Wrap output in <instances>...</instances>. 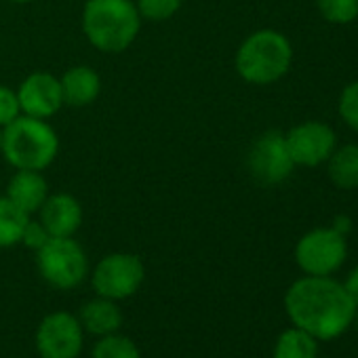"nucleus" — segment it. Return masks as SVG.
Segmentation results:
<instances>
[{"instance_id": "1", "label": "nucleus", "mask_w": 358, "mask_h": 358, "mask_svg": "<svg viewBox=\"0 0 358 358\" xmlns=\"http://www.w3.org/2000/svg\"><path fill=\"white\" fill-rule=\"evenodd\" d=\"M285 312L293 327L310 333L318 341L341 337L354 322L356 303L343 282L331 276L297 278L285 293Z\"/></svg>"}, {"instance_id": "2", "label": "nucleus", "mask_w": 358, "mask_h": 358, "mask_svg": "<svg viewBox=\"0 0 358 358\" xmlns=\"http://www.w3.org/2000/svg\"><path fill=\"white\" fill-rule=\"evenodd\" d=\"M141 15L133 0H87L83 34L101 53H122L139 36Z\"/></svg>"}, {"instance_id": "3", "label": "nucleus", "mask_w": 358, "mask_h": 358, "mask_svg": "<svg viewBox=\"0 0 358 358\" xmlns=\"http://www.w3.org/2000/svg\"><path fill=\"white\" fill-rule=\"evenodd\" d=\"M293 64V47L289 38L272 28L257 30L249 34L234 57L238 76L257 87L278 83Z\"/></svg>"}, {"instance_id": "4", "label": "nucleus", "mask_w": 358, "mask_h": 358, "mask_svg": "<svg viewBox=\"0 0 358 358\" xmlns=\"http://www.w3.org/2000/svg\"><path fill=\"white\" fill-rule=\"evenodd\" d=\"M59 152L57 131L43 118L20 114L3 129V156L15 169L45 171Z\"/></svg>"}, {"instance_id": "5", "label": "nucleus", "mask_w": 358, "mask_h": 358, "mask_svg": "<svg viewBox=\"0 0 358 358\" xmlns=\"http://www.w3.org/2000/svg\"><path fill=\"white\" fill-rule=\"evenodd\" d=\"M36 266L41 276L59 291L76 289L89 276V257L74 236L51 238L36 251Z\"/></svg>"}, {"instance_id": "6", "label": "nucleus", "mask_w": 358, "mask_h": 358, "mask_svg": "<svg viewBox=\"0 0 358 358\" xmlns=\"http://www.w3.org/2000/svg\"><path fill=\"white\" fill-rule=\"evenodd\" d=\"M348 257V241L335 228H314L295 245V264L308 276H331Z\"/></svg>"}, {"instance_id": "7", "label": "nucleus", "mask_w": 358, "mask_h": 358, "mask_svg": "<svg viewBox=\"0 0 358 358\" xmlns=\"http://www.w3.org/2000/svg\"><path fill=\"white\" fill-rule=\"evenodd\" d=\"M145 278L143 262L133 253H110L97 262L91 272V285L95 295L122 301L133 297Z\"/></svg>"}, {"instance_id": "8", "label": "nucleus", "mask_w": 358, "mask_h": 358, "mask_svg": "<svg viewBox=\"0 0 358 358\" xmlns=\"http://www.w3.org/2000/svg\"><path fill=\"white\" fill-rule=\"evenodd\" d=\"M34 339L41 358H78L85 345V329L78 316L59 310L41 320Z\"/></svg>"}, {"instance_id": "9", "label": "nucleus", "mask_w": 358, "mask_h": 358, "mask_svg": "<svg viewBox=\"0 0 358 358\" xmlns=\"http://www.w3.org/2000/svg\"><path fill=\"white\" fill-rule=\"evenodd\" d=\"M247 166L251 175L264 186L282 184L295 169V162L285 141V133L274 129L262 133L247 154Z\"/></svg>"}, {"instance_id": "10", "label": "nucleus", "mask_w": 358, "mask_h": 358, "mask_svg": "<svg viewBox=\"0 0 358 358\" xmlns=\"http://www.w3.org/2000/svg\"><path fill=\"white\" fill-rule=\"evenodd\" d=\"M285 141L295 166H318L329 160L337 148V135L331 124L306 120L285 133Z\"/></svg>"}, {"instance_id": "11", "label": "nucleus", "mask_w": 358, "mask_h": 358, "mask_svg": "<svg viewBox=\"0 0 358 358\" xmlns=\"http://www.w3.org/2000/svg\"><path fill=\"white\" fill-rule=\"evenodd\" d=\"M17 99L22 114L47 120L55 116L64 106L59 78L53 76L51 72L28 74L17 89Z\"/></svg>"}, {"instance_id": "12", "label": "nucleus", "mask_w": 358, "mask_h": 358, "mask_svg": "<svg viewBox=\"0 0 358 358\" xmlns=\"http://www.w3.org/2000/svg\"><path fill=\"white\" fill-rule=\"evenodd\" d=\"M41 224L53 238H68L74 236L83 226V205L72 194L59 192L49 194L45 205L38 211Z\"/></svg>"}, {"instance_id": "13", "label": "nucleus", "mask_w": 358, "mask_h": 358, "mask_svg": "<svg viewBox=\"0 0 358 358\" xmlns=\"http://www.w3.org/2000/svg\"><path fill=\"white\" fill-rule=\"evenodd\" d=\"M5 196L13 205H17L24 213L34 215L41 211L45 201L49 199V184H47L43 171L17 169L15 175L9 179Z\"/></svg>"}, {"instance_id": "14", "label": "nucleus", "mask_w": 358, "mask_h": 358, "mask_svg": "<svg viewBox=\"0 0 358 358\" xmlns=\"http://www.w3.org/2000/svg\"><path fill=\"white\" fill-rule=\"evenodd\" d=\"M64 106L87 108L97 101L101 93V78L91 66H72L59 78Z\"/></svg>"}, {"instance_id": "15", "label": "nucleus", "mask_w": 358, "mask_h": 358, "mask_svg": "<svg viewBox=\"0 0 358 358\" xmlns=\"http://www.w3.org/2000/svg\"><path fill=\"white\" fill-rule=\"evenodd\" d=\"M78 320H80V324H83V329L87 333L103 337V335H112V333L120 331V327H122V310H120L118 301L97 295L95 299L87 301L80 308Z\"/></svg>"}, {"instance_id": "16", "label": "nucleus", "mask_w": 358, "mask_h": 358, "mask_svg": "<svg viewBox=\"0 0 358 358\" xmlns=\"http://www.w3.org/2000/svg\"><path fill=\"white\" fill-rule=\"evenodd\" d=\"M327 175L339 190L358 188V143H345L335 148L327 160Z\"/></svg>"}, {"instance_id": "17", "label": "nucleus", "mask_w": 358, "mask_h": 358, "mask_svg": "<svg viewBox=\"0 0 358 358\" xmlns=\"http://www.w3.org/2000/svg\"><path fill=\"white\" fill-rule=\"evenodd\" d=\"M272 358H318V339L297 327H289L278 335Z\"/></svg>"}, {"instance_id": "18", "label": "nucleus", "mask_w": 358, "mask_h": 358, "mask_svg": "<svg viewBox=\"0 0 358 358\" xmlns=\"http://www.w3.org/2000/svg\"><path fill=\"white\" fill-rule=\"evenodd\" d=\"M32 215L24 213L7 196H0V249H9L22 243L24 228Z\"/></svg>"}, {"instance_id": "19", "label": "nucleus", "mask_w": 358, "mask_h": 358, "mask_svg": "<svg viewBox=\"0 0 358 358\" xmlns=\"http://www.w3.org/2000/svg\"><path fill=\"white\" fill-rule=\"evenodd\" d=\"M91 358H141V352L131 337L112 333L99 337V341L93 345Z\"/></svg>"}, {"instance_id": "20", "label": "nucleus", "mask_w": 358, "mask_h": 358, "mask_svg": "<svg viewBox=\"0 0 358 358\" xmlns=\"http://www.w3.org/2000/svg\"><path fill=\"white\" fill-rule=\"evenodd\" d=\"M318 13L333 26H345L358 20V0H316Z\"/></svg>"}, {"instance_id": "21", "label": "nucleus", "mask_w": 358, "mask_h": 358, "mask_svg": "<svg viewBox=\"0 0 358 358\" xmlns=\"http://www.w3.org/2000/svg\"><path fill=\"white\" fill-rule=\"evenodd\" d=\"M182 3L184 0H137L135 7H137L141 20L160 24V22L171 20L179 9H182Z\"/></svg>"}, {"instance_id": "22", "label": "nucleus", "mask_w": 358, "mask_h": 358, "mask_svg": "<svg viewBox=\"0 0 358 358\" xmlns=\"http://www.w3.org/2000/svg\"><path fill=\"white\" fill-rule=\"evenodd\" d=\"M337 112L339 118L358 133V80L348 83L341 93H339V101H337Z\"/></svg>"}, {"instance_id": "23", "label": "nucleus", "mask_w": 358, "mask_h": 358, "mask_svg": "<svg viewBox=\"0 0 358 358\" xmlns=\"http://www.w3.org/2000/svg\"><path fill=\"white\" fill-rule=\"evenodd\" d=\"M20 114H22V108H20L17 91L7 85H0V129L11 124Z\"/></svg>"}, {"instance_id": "24", "label": "nucleus", "mask_w": 358, "mask_h": 358, "mask_svg": "<svg viewBox=\"0 0 358 358\" xmlns=\"http://www.w3.org/2000/svg\"><path fill=\"white\" fill-rule=\"evenodd\" d=\"M51 238H53V236H51V234L47 232V228L41 224V220L34 222V220L30 217L28 224H26V228H24V234H22V245L28 247V249H32V251H41Z\"/></svg>"}, {"instance_id": "25", "label": "nucleus", "mask_w": 358, "mask_h": 358, "mask_svg": "<svg viewBox=\"0 0 358 358\" xmlns=\"http://www.w3.org/2000/svg\"><path fill=\"white\" fill-rule=\"evenodd\" d=\"M343 287H345L348 295L352 297V301H354L356 308H358V266H354V268L350 270V274H348Z\"/></svg>"}, {"instance_id": "26", "label": "nucleus", "mask_w": 358, "mask_h": 358, "mask_svg": "<svg viewBox=\"0 0 358 358\" xmlns=\"http://www.w3.org/2000/svg\"><path fill=\"white\" fill-rule=\"evenodd\" d=\"M331 228H335V230H337L339 234L348 236V234H350V230H352V220H350L348 215H337Z\"/></svg>"}, {"instance_id": "27", "label": "nucleus", "mask_w": 358, "mask_h": 358, "mask_svg": "<svg viewBox=\"0 0 358 358\" xmlns=\"http://www.w3.org/2000/svg\"><path fill=\"white\" fill-rule=\"evenodd\" d=\"M9 3H15V5H28L32 0H9Z\"/></svg>"}, {"instance_id": "28", "label": "nucleus", "mask_w": 358, "mask_h": 358, "mask_svg": "<svg viewBox=\"0 0 358 358\" xmlns=\"http://www.w3.org/2000/svg\"><path fill=\"white\" fill-rule=\"evenodd\" d=\"M0 154H3V129H0Z\"/></svg>"}, {"instance_id": "29", "label": "nucleus", "mask_w": 358, "mask_h": 358, "mask_svg": "<svg viewBox=\"0 0 358 358\" xmlns=\"http://www.w3.org/2000/svg\"><path fill=\"white\" fill-rule=\"evenodd\" d=\"M354 324L358 327V308H356V314H354Z\"/></svg>"}]
</instances>
